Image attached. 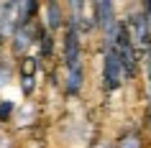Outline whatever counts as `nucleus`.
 <instances>
[{
    "label": "nucleus",
    "mask_w": 151,
    "mask_h": 148,
    "mask_svg": "<svg viewBox=\"0 0 151 148\" xmlns=\"http://www.w3.org/2000/svg\"><path fill=\"white\" fill-rule=\"evenodd\" d=\"M64 64H67V92L77 94L82 89V54H80V33L77 26L69 23L64 33Z\"/></svg>",
    "instance_id": "nucleus-1"
},
{
    "label": "nucleus",
    "mask_w": 151,
    "mask_h": 148,
    "mask_svg": "<svg viewBox=\"0 0 151 148\" xmlns=\"http://www.w3.org/2000/svg\"><path fill=\"white\" fill-rule=\"evenodd\" d=\"M113 44H115V49H118L120 66H123V77H133L138 61H136V46H133V36H131L128 23H118V26H115Z\"/></svg>",
    "instance_id": "nucleus-2"
},
{
    "label": "nucleus",
    "mask_w": 151,
    "mask_h": 148,
    "mask_svg": "<svg viewBox=\"0 0 151 148\" xmlns=\"http://www.w3.org/2000/svg\"><path fill=\"white\" fill-rule=\"evenodd\" d=\"M123 84V66H120V56L113 41L105 46V64H103V87L105 92H115Z\"/></svg>",
    "instance_id": "nucleus-3"
},
{
    "label": "nucleus",
    "mask_w": 151,
    "mask_h": 148,
    "mask_svg": "<svg viewBox=\"0 0 151 148\" xmlns=\"http://www.w3.org/2000/svg\"><path fill=\"white\" fill-rule=\"evenodd\" d=\"M95 13H97V23L105 28L108 41H113L115 36V16H113V0H95Z\"/></svg>",
    "instance_id": "nucleus-4"
},
{
    "label": "nucleus",
    "mask_w": 151,
    "mask_h": 148,
    "mask_svg": "<svg viewBox=\"0 0 151 148\" xmlns=\"http://www.w3.org/2000/svg\"><path fill=\"white\" fill-rule=\"evenodd\" d=\"M46 23H49V28L62 26V8H59L56 0H46Z\"/></svg>",
    "instance_id": "nucleus-5"
},
{
    "label": "nucleus",
    "mask_w": 151,
    "mask_h": 148,
    "mask_svg": "<svg viewBox=\"0 0 151 148\" xmlns=\"http://www.w3.org/2000/svg\"><path fill=\"white\" fill-rule=\"evenodd\" d=\"M36 5H39V0H23V10H21V23H31L33 13H36Z\"/></svg>",
    "instance_id": "nucleus-6"
},
{
    "label": "nucleus",
    "mask_w": 151,
    "mask_h": 148,
    "mask_svg": "<svg viewBox=\"0 0 151 148\" xmlns=\"http://www.w3.org/2000/svg\"><path fill=\"white\" fill-rule=\"evenodd\" d=\"M143 16H146V21L151 26V0H143Z\"/></svg>",
    "instance_id": "nucleus-7"
},
{
    "label": "nucleus",
    "mask_w": 151,
    "mask_h": 148,
    "mask_svg": "<svg viewBox=\"0 0 151 148\" xmlns=\"http://www.w3.org/2000/svg\"><path fill=\"white\" fill-rule=\"evenodd\" d=\"M146 66H149V89H151V49L146 51Z\"/></svg>",
    "instance_id": "nucleus-8"
},
{
    "label": "nucleus",
    "mask_w": 151,
    "mask_h": 148,
    "mask_svg": "<svg viewBox=\"0 0 151 148\" xmlns=\"http://www.w3.org/2000/svg\"><path fill=\"white\" fill-rule=\"evenodd\" d=\"M10 112V105H3V107H0V117H5Z\"/></svg>",
    "instance_id": "nucleus-9"
}]
</instances>
